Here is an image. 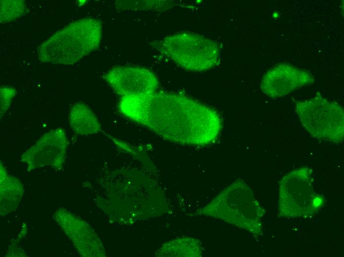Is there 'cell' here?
I'll list each match as a JSON object with an SVG mask.
<instances>
[{
	"instance_id": "5",
	"label": "cell",
	"mask_w": 344,
	"mask_h": 257,
	"mask_svg": "<svg viewBox=\"0 0 344 257\" xmlns=\"http://www.w3.org/2000/svg\"><path fill=\"white\" fill-rule=\"evenodd\" d=\"M295 111L301 126L318 140L337 144L344 138V111L335 102L317 96L297 101Z\"/></svg>"
},
{
	"instance_id": "6",
	"label": "cell",
	"mask_w": 344,
	"mask_h": 257,
	"mask_svg": "<svg viewBox=\"0 0 344 257\" xmlns=\"http://www.w3.org/2000/svg\"><path fill=\"white\" fill-rule=\"evenodd\" d=\"M223 196V219L254 236H260L265 211L247 184L241 179L236 180L224 191Z\"/></svg>"
},
{
	"instance_id": "11",
	"label": "cell",
	"mask_w": 344,
	"mask_h": 257,
	"mask_svg": "<svg viewBox=\"0 0 344 257\" xmlns=\"http://www.w3.org/2000/svg\"><path fill=\"white\" fill-rule=\"evenodd\" d=\"M0 213L4 215L14 211L23 195V188L19 179L9 174L0 162Z\"/></svg>"
},
{
	"instance_id": "1",
	"label": "cell",
	"mask_w": 344,
	"mask_h": 257,
	"mask_svg": "<svg viewBox=\"0 0 344 257\" xmlns=\"http://www.w3.org/2000/svg\"><path fill=\"white\" fill-rule=\"evenodd\" d=\"M118 106L130 120L181 144L209 145L217 139L222 128L217 111L181 93L157 90L123 96Z\"/></svg>"
},
{
	"instance_id": "4",
	"label": "cell",
	"mask_w": 344,
	"mask_h": 257,
	"mask_svg": "<svg viewBox=\"0 0 344 257\" xmlns=\"http://www.w3.org/2000/svg\"><path fill=\"white\" fill-rule=\"evenodd\" d=\"M157 47L164 55L189 71H206L214 67L218 61L217 43L194 33L181 32L167 36Z\"/></svg>"
},
{
	"instance_id": "13",
	"label": "cell",
	"mask_w": 344,
	"mask_h": 257,
	"mask_svg": "<svg viewBox=\"0 0 344 257\" xmlns=\"http://www.w3.org/2000/svg\"><path fill=\"white\" fill-rule=\"evenodd\" d=\"M0 117L8 109L12 100L16 93V90L13 87L3 86H0Z\"/></svg>"
},
{
	"instance_id": "3",
	"label": "cell",
	"mask_w": 344,
	"mask_h": 257,
	"mask_svg": "<svg viewBox=\"0 0 344 257\" xmlns=\"http://www.w3.org/2000/svg\"><path fill=\"white\" fill-rule=\"evenodd\" d=\"M312 170L302 166L285 174L279 182L278 212L287 218L306 217L322 207V195L315 193L312 186Z\"/></svg>"
},
{
	"instance_id": "12",
	"label": "cell",
	"mask_w": 344,
	"mask_h": 257,
	"mask_svg": "<svg viewBox=\"0 0 344 257\" xmlns=\"http://www.w3.org/2000/svg\"><path fill=\"white\" fill-rule=\"evenodd\" d=\"M25 2L22 0H0V23H4L14 20L26 12Z\"/></svg>"
},
{
	"instance_id": "9",
	"label": "cell",
	"mask_w": 344,
	"mask_h": 257,
	"mask_svg": "<svg viewBox=\"0 0 344 257\" xmlns=\"http://www.w3.org/2000/svg\"><path fill=\"white\" fill-rule=\"evenodd\" d=\"M314 82L309 72L288 64H279L268 70L260 85L262 92L271 98L284 96L296 89Z\"/></svg>"
},
{
	"instance_id": "10",
	"label": "cell",
	"mask_w": 344,
	"mask_h": 257,
	"mask_svg": "<svg viewBox=\"0 0 344 257\" xmlns=\"http://www.w3.org/2000/svg\"><path fill=\"white\" fill-rule=\"evenodd\" d=\"M68 123L72 130L78 135H89L101 130L100 123L94 113L88 105L82 102L71 106Z\"/></svg>"
},
{
	"instance_id": "7",
	"label": "cell",
	"mask_w": 344,
	"mask_h": 257,
	"mask_svg": "<svg viewBox=\"0 0 344 257\" xmlns=\"http://www.w3.org/2000/svg\"><path fill=\"white\" fill-rule=\"evenodd\" d=\"M68 141L66 131L60 127L43 134L21 156L28 171L43 168L60 170L64 164Z\"/></svg>"
},
{
	"instance_id": "2",
	"label": "cell",
	"mask_w": 344,
	"mask_h": 257,
	"mask_svg": "<svg viewBox=\"0 0 344 257\" xmlns=\"http://www.w3.org/2000/svg\"><path fill=\"white\" fill-rule=\"evenodd\" d=\"M101 22L84 18L57 31L38 47V58L43 63L73 65L100 46Z\"/></svg>"
},
{
	"instance_id": "8",
	"label": "cell",
	"mask_w": 344,
	"mask_h": 257,
	"mask_svg": "<svg viewBox=\"0 0 344 257\" xmlns=\"http://www.w3.org/2000/svg\"><path fill=\"white\" fill-rule=\"evenodd\" d=\"M103 78L122 97L149 93L159 87L158 80L154 73L139 66H115L108 70Z\"/></svg>"
}]
</instances>
